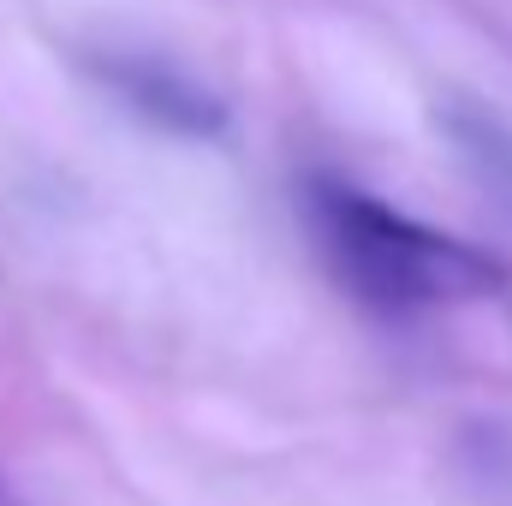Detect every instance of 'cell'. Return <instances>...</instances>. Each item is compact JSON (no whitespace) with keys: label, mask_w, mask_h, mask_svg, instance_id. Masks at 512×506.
Returning a JSON list of instances; mask_svg holds the SVG:
<instances>
[{"label":"cell","mask_w":512,"mask_h":506,"mask_svg":"<svg viewBox=\"0 0 512 506\" xmlns=\"http://www.w3.org/2000/svg\"><path fill=\"white\" fill-rule=\"evenodd\" d=\"M102 72H108V84L120 90V102L137 108L143 120H155V126L185 131V137H215V131L227 126V108H221L209 90H197L191 78L167 72V66H149V60H114V66H102Z\"/></svg>","instance_id":"obj_2"},{"label":"cell","mask_w":512,"mask_h":506,"mask_svg":"<svg viewBox=\"0 0 512 506\" xmlns=\"http://www.w3.org/2000/svg\"><path fill=\"white\" fill-rule=\"evenodd\" d=\"M310 227L322 239L328 268L340 274V286L387 316L483 304L507 286V268L489 251L393 209L358 185H340V179L310 185Z\"/></svg>","instance_id":"obj_1"}]
</instances>
